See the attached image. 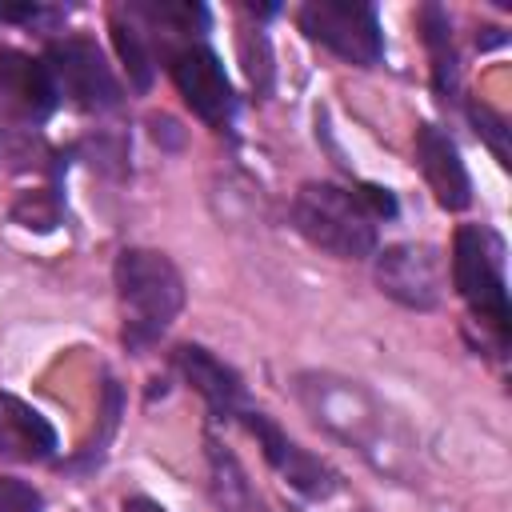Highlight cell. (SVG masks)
<instances>
[{"label": "cell", "instance_id": "obj_1", "mask_svg": "<svg viewBox=\"0 0 512 512\" xmlns=\"http://www.w3.org/2000/svg\"><path fill=\"white\" fill-rule=\"evenodd\" d=\"M296 400L324 432H332L336 440L356 448L372 468L396 472V460L404 456V448L396 440V424L364 384L332 376V372H300Z\"/></svg>", "mask_w": 512, "mask_h": 512}, {"label": "cell", "instance_id": "obj_2", "mask_svg": "<svg viewBox=\"0 0 512 512\" xmlns=\"http://www.w3.org/2000/svg\"><path fill=\"white\" fill-rule=\"evenodd\" d=\"M116 296L124 308V348H152L184 308V276L156 248H124L112 268Z\"/></svg>", "mask_w": 512, "mask_h": 512}, {"label": "cell", "instance_id": "obj_3", "mask_svg": "<svg viewBox=\"0 0 512 512\" xmlns=\"http://www.w3.org/2000/svg\"><path fill=\"white\" fill-rule=\"evenodd\" d=\"M292 224L308 244H316L328 256L340 260L376 256V220L356 188H340L328 180L300 184V192L292 196Z\"/></svg>", "mask_w": 512, "mask_h": 512}, {"label": "cell", "instance_id": "obj_4", "mask_svg": "<svg viewBox=\"0 0 512 512\" xmlns=\"http://www.w3.org/2000/svg\"><path fill=\"white\" fill-rule=\"evenodd\" d=\"M452 284L468 312L508 344L512 332V304H508V276H504V240L484 224H460L452 240Z\"/></svg>", "mask_w": 512, "mask_h": 512}, {"label": "cell", "instance_id": "obj_5", "mask_svg": "<svg viewBox=\"0 0 512 512\" xmlns=\"http://www.w3.org/2000/svg\"><path fill=\"white\" fill-rule=\"evenodd\" d=\"M300 28L308 32V40L356 68H376L384 60V32L372 4L308 0L300 8Z\"/></svg>", "mask_w": 512, "mask_h": 512}, {"label": "cell", "instance_id": "obj_6", "mask_svg": "<svg viewBox=\"0 0 512 512\" xmlns=\"http://www.w3.org/2000/svg\"><path fill=\"white\" fill-rule=\"evenodd\" d=\"M48 76L56 84V96H68L84 112H108L124 100L116 72L108 68L104 52L84 36H64L44 56Z\"/></svg>", "mask_w": 512, "mask_h": 512}, {"label": "cell", "instance_id": "obj_7", "mask_svg": "<svg viewBox=\"0 0 512 512\" xmlns=\"http://www.w3.org/2000/svg\"><path fill=\"white\" fill-rule=\"evenodd\" d=\"M376 284L396 304L432 312L444 296V260L432 244H388L376 252Z\"/></svg>", "mask_w": 512, "mask_h": 512}, {"label": "cell", "instance_id": "obj_8", "mask_svg": "<svg viewBox=\"0 0 512 512\" xmlns=\"http://www.w3.org/2000/svg\"><path fill=\"white\" fill-rule=\"evenodd\" d=\"M172 84L184 96V104L208 124V128H232L236 120V92L220 64V56L204 44H188L172 52Z\"/></svg>", "mask_w": 512, "mask_h": 512}, {"label": "cell", "instance_id": "obj_9", "mask_svg": "<svg viewBox=\"0 0 512 512\" xmlns=\"http://www.w3.org/2000/svg\"><path fill=\"white\" fill-rule=\"evenodd\" d=\"M236 420L256 436L264 460H268V464H272V468H276L300 496H308V500H328V496L336 492V472H332L320 456H312V452H304L296 440H288L264 412L244 408Z\"/></svg>", "mask_w": 512, "mask_h": 512}, {"label": "cell", "instance_id": "obj_10", "mask_svg": "<svg viewBox=\"0 0 512 512\" xmlns=\"http://www.w3.org/2000/svg\"><path fill=\"white\" fill-rule=\"evenodd\" d=\"M416 164L436 196L440 208L448 212H464L472 204V176L460 160V148L452 144L448 132H440L436 124H420L416 128Z\"/></svg>", "mask_w": 512, "mask_h": 512}, {"label": "cell", "instance_id": "obj_11", "mask_svg": "<svg viewBox=\"0 0 512 512\" xmlns=\"http://www.w3.org/2000/svg\"><path fill=\"white\" fill-rule=\"evenodd\" d=\"M176 368L180 376L200 392V400L208 404V412L216 420H236L248 400H244V380L236 368H228L220 356H212L204 344H180L176 348Z\"/></svg>", "mask_w": 512, "mask_h": 512}, {"label": "cell", "instance_id": "obj_12", "mask_svg": "<svg viewBox=\"0 0 512 512\" xmlns=\"http://www.w3.org/2000/svg\"><path fill=\"white\" fill-rule=\"evenodd\" d=\"M52 452H56V428L48 424V416H40L20 396L0 392V456L20 464H40L52 460Z\"/></svg>", "mask_w": 512, "mask_h": 512}, {"label": "cell", "instance_id": "obj_13", "mask_svg": "<svg viewBox=\"0 0 512 512\" xmlns=\"http://www.w3.org/2000/svg\"><path fill=\"white\" fill-rule=\"evenodd\" d=\"M0 96L32 120L48 116L56 108V84L48 76V64L32 60L28 52L4 48L0 52Z\"/></svg>", "mask_w": 512, "mask_h": 512}, {"label": "cell", "instance_id": "obj_14", "mask_svg": "<svg viewBox=\"0 0 512 512\" xmlns=\"http://www.w3.org/2000/svg\"><path fill=\"white\" fill-rule=\"evenodd\" d=\"M420 32H424V44H428V52H432V84H436L440 100H448V96L456 92V80H460L448 12H444L440 4H424V8H420Z\"/></svg>", "mask_w": 512, "mask_h": 512}, {"label": "cell", "instance_id": "obj_15", "mask_svg": "<svg viewBox=\"0 0 512 512\" xmlns=\"http://www.w3.org/2000/svg\"><path fill=\"white\" fill-rule=\"evenodd\" d=\"M112 40H116V52H120V60H124V72H128V80H132V88L136 92H148V84H152V48H148V36L128 20H112Z\"/></svg>", "mask_w": 512, "mask_h": 512}, {"label": "cell", "instance_id": "obj_16", "mask_svg": "<svg viewBox=\"0 0 512 512\" xmlns=\"http://www.w3.org/2000/svg\"><path fill=\"white\" fill-rule=\"evenodd\" d=\"M468 120H472L476 132L488 140V148L496 152V160L508 164V124H504L488 104H468Z\"/></svg>", "mask_w": 512, "mask_h": 512}, {"label": "cell", "instance_id": "obj_17", "mask_svg": "<svg viewBox=\"0 0 512 512\" xmlns=\"http://www.w3.org/2000/svg\"><path fill=\"white\" fill-rule=\"evenodd\" d=\"M0 512H44V496L20 476H0Z\"/></svg>", "mask_w": 512, "mask_h": 512}, {"label": "cell", "instance_id": "obj_18", "mask_svg": "<svg viewBox=\"0 0 512 512\" xmlns=\"http://www.w3.org/2000/svg\"><path fill=\"white\" fill-rule=\"evenodd\" d=\"M124 512H168V508L156 504V500H148V496H128L124 500Z\"/></svg>", "mask_w": 512, "mask_h": 512}]
</instances>
